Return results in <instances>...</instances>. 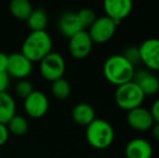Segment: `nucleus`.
I'll use <instances>...</instances> for the list:
<instances>
[{
	"label": "nucleus",
	"instance_id": "nucleus-22",
	"mask_svg": "<svg viewBox=\"0 0 159 158\" xmlns=\"http://www.w3.org/2000/svg\"><path fill=\"white\" fill-rule=\"evenodd\" d=\"M76 14H77V17L80 22V25H81V27L84 28V29L87 27H90L96 20L95 12L88 8L81 9V10L76 13Z\"/></svg>",
	"mask_w": 159,
	"mask_h": 158
},
{
	"label": "nucleus",
	"instance_id": "nucleus-14",
	"mask_svg": "<svg viewBox=\"0 0 159 158\" xmlns=\"http://www.w3.org/2000/svg\"><path fill=\"white\" fill-rule=\"evenodd\" d=\"M125 154L127 158H152L153 147L146 140L138 138L127 144Z\"/></svg>",
	"mask_w": 159,
	"mask_h": 158
},
{
	"label": "nucleus",
	"instance_id": "nucleus-24",
	"mask_svg": "<svg viewBox=\"0 0 159 158\" xmlns=\"http://www.w3.org/2000/svg\"><path fill=\"white\" fill-rule=\"evenodd\" d=\"M121 55L133 66L141 63L140 51H139V48H136V47H128L124 50V53Z\"/></svg>",
	"mask_w": 159,
	"mask_h": 158
},
{
	"label": "nucleus",
	"instance_id": "nucleus-3",
	"mask_svg": "<svg viewBox=\"0 0 159 158\" xmlns=\"http://www.w3.org/2000/svg\"><path fill=\"white\" fill-rule=\"evenodd\" d=\"M115 132L108 121L104 119H94L87 126L86 138L92 147L96 150H105L109 147L114 141Z\"/></svg>",
	"mask_w": 159,
	"mask_h": 158
},
{
	"label": "nucleus",
	"instance_id": "nucleus-16",
	"mask_svg": "<svg viewBox=\"0 0 159 158\" xmlns=\"http://www.w3.org/2000/svg\"><path fill=\"white\" fill-rule=\"evenodd\" d=\"M71 117L76 124L89 126L95 119V111L90 104L79 103L73 108Z\"/></svg>",
	"mask_w": 159,
	"mask_h": 158
},
{
	"label": "nucleus",
	"instance_id": "nucleus-26",
	"mask_svg": "<svg viewBox=\"0 0 159 158\" xmlns=\"http://www.w3.org/2000/svg\"><path fill=\"white\" fill-rule=\"evenodd\" d=\"M149 112H151V114H152L154 122H155V124H159V99L154 102L153 106H152Z\"/></svg>",
	"mask_w": 159,
	"mask_h": 158
},
{
	"label": "nucleus",
	"instance_id": "nucleus-9",
	"mask_svg": "<svg viewBox=\"0 0 159 158\" xmlns=\"http://www.w3.org/2000/svg\"><path fill=\"white\" fill-rule=\"evenodd\" d=\"M93 41L87 30H81L69 38L68 49L70 54L76 59H84L90 54Z\"/></svg>",
	"mask_w": 159,
	"mask_h": 158
},
{
	"label": "nucleus",
	"instance_id": "nucleus-11",
	"mask_svg": "<svg viewBox=\"0 0 159 158\" xmlns=\"http://www.w3.org/2000/svg\"><path fill=\"white\" fill-rule=\"evenodd\" d=\"M132 81L138 84L145 97L154 95L159 91V79L148 70H135Z\"/></svg>",
	"mask_w": 159,
	"mask_h": 158
},
{
	"label": "nucleus",
	"instance_id": "nucleus-27",
	"mask_svg": "<svg viewBox=\"0 0 159 158\" xmlns=\"http://www.w3.org/2000/svg\"><path fill=\"white\" fill-rule=\"evenodd\" d=\"M9 138V130L6 124H0V146L3 145Z\"/></svg>",
	"mask_w": 159,
	"mask_h": 158
},
{
	"label": "nucleus",
	"instance_id": "nucleus-8",
	"mask_svg": "<svg viewBox=\"0 0 159 158\" xmlns=\"http://www.w3.org/2000/svg\"><path fill=\"white\" fill-rule=\"evenodd\" d=\"M33 62L21 52H14L9 55L7 73L9 76L14 78H25L32 73Z\"/></svg>",
	"mask_w": 159,
	"mask_h": 158
},
{
	"label": "nucleus",
	"instance_id": "nucleus-15",
	"mask_svg": "<svg viewBox=\"0 0 159 158\" xmlns=\"http://www.w3.org/2000/svg\"><path fill=\"white\" fill-rule=\"evenodd\" d=\"M59 29L67 38H71L77 33L84 30L80 25L77 14L74 12H66L59 20Z\"/></svg>",
	"mask_w": 159,
	"mask_h": 158
},
{
	"label": "nucleus",
	"instance_id": "nucleus-4",
	"mask_svg": "<svg viewBox=\"0 0 159 158\" xmlns=\"http://www.w3.org/2000/svg\"><path fill=\"white\" fill-rule=\"evenodd\" d=\"M145 95L133 81L127 82L125 84L117 87L115 91L116 104L120 108L126 111H132L136 107H140L144 101Z\"/></svg>",
	"mask_w": 159,
	"mask_h": 158
},
{
	"label": "nucleus",
	"instance_id": "nucleus-28",
	"mask_svg": "<svg viewBox=\"0 0 159 158\" xmlns=\"http://www.w3.org/2000/svg\"><path fill=\"white\" fill-rule=\"evenodd\" d=\"M9 62V55L4 52H0V72H7Z\"/></svg>",
	"mask_w": 159,
	"mask_h": 158
},
{
	"label": "nucleus",
	"instance_id": "nucleus-5",
	"mask_svg": "<svg viewBox=\"0 0 159 158\" xmlns=\"http://www.w3.org/2000/svg\"><path fill=\"white\" fill-rule=\"evenodd\" d=\"M40 73L43 78L50 81L63 78L65 73L64 57L60 53L51 51L40 61Z\"/></svg>",
	"mask_w": 159,
	"mask_h": 158
},
{
	"label": "nucleus",
	"instance_id": "nucleus-1",
	"mask_svg": "<svg viewBox=\"0 0 159 158\" xmlns=\"http://www.w3.org/2000/svg\"><path fill=\"white\" fill-rule=\"evenodd\" d=\"M134 72V66L121 54L109 56L103 66V73L106 80L117 87L132 81Z\"/></svg>",
	"mask_w": 159,
	"mask_h": 158
},
{
	"label": "nucleus",
	"instance_id": "nucleus-6",
	"mask_svg": "<svg viewBox=\"0 0 159 158\" xmlns=\"http://www.w3.org/2000/svg\"><path fill=\"white\" fill-rule=\"evenodd\" d=\"M118 24L111 19L105 16L96 17L94 23L89 27V36L93 42L104 43L113 38Z\"/></svg>",
	"mask_w": 159,
	"mask_h": 158
},
{
	"label": "nucleus",
	"instance_id": "nucleus-13",
	"mask_svg": "<svg viewBox=\"0 0 159 158\" xmlns=\"http://www.w3.org/2000/svg\"><path fill=\"white\" fill-rule=\"evenodd\" d=\"M104 10L106 16L119 23L128 17L132 11V2L130 0H106L104 2Z\"/></svg>",
	"mask_w": 159,
	"mask_h": 158
},
{
	"label": "nucleus",
	"instance_id": "nucleus-12",
	"mask_svg": "<svg viewBox=\"0 0 159 158\" xmlns=\"http://www.w3.org/2000/svg\"><path fill=\"white\" fill-rule=\"evenodd\" d=\"M127 121L131 128L138 131H147L153 128L155 124L151 112L146 108H143L142 106L129 111L127 115Z\"/></svg>",
	"mask_w": 159,
	"mask_h": 158
},
{
	"label": "nucleus",
	"instance_id": "nucleus-19",
	"mask_svg": "<svg viewBox=\"0 0 159 158\" xmlns=\"http://www.w3.org/2000/svg\"><path fill=\"white\" fill-rule=\"evenodd\" d=\"M10 11L14 17L26 21L33 11V7L28 0H12L10 2Z\"/></svg>",
	"mask_w": 159,
	"mask_h": 158
},
{
	"label": "nucleus",
	"instance_id": "nucleus-25",
	"mask_svg": "<svg viewBox=\"0 0 159 158\" xmlns=\"http://www.w3.org/2000/svg\"><path fill=\"white\" fill-rule=\"evenodd\" d=\"M9 84H10V76L7 72H0V93L7 92Z\"/></svg>",
	"mask_w": 159,
	"mask_h": 158
},
{
	"label": "nucleus",
	"instance_id": "nucleus-17",
	"mask_svg": "<svg viewBox=\"0 0 159 158\" xmlns=\"http://www.w3.org/2000/svg\"><path fill=\"white\" fill-rule=\"evenodd\" d=\"M15 101L8 92L0 93V124H7L15 115Z\"/></svg>",
	"mask_w": 159,
	"mask_h": 158
},
{
	"label": "nucleus",
	"instance_id": "nucleus-10",
	"mask_svg": "<svg viewBox=\"0 0 159 158\" xmlns=\"http://www.w3.org/2000/svg\"><path fill=\"white\" fill-rule=\"evenodd\" d=\"M24 108L30 116L38 118L47 113L49 108V100L41 91L34 90L24 100Z\"/></svg>",
	"mask_w": 159,
	"mask_h": 158
},
{
	"label": "nucleus",
	"instance_id": "nucleus-29",
	"mask_svg": "<svg viewBox=\"0 0 159 158\" xmlns=\"http://www.w3.org/2000/svg\"><path fill=\"white\" fill-rule=\"evenodd\" d=\"M153 137H154V139L156 140V141H158L159 142V124H154V126H153Z\"/></svg>",
	"mask_w": 159,
	"mask_h": 158
},
{
	"label": "nucleus",
	"instance_id": "nucleus-20",
	"mask_svg": "<svg viewBox=\"0 0 159 158\" xmlns=\"http://www.w3.org/2000/svg\"><path fill=\"white\" fill-rule=\"evenodd\" d=\"M6 126L8 128L9 132H12L13 134H16V135L24 134L28 130V122L26 118L21 116V115H16V114L10 119V121Z\"/></svg>",
	"mask_w": 159,
	"mask_h": 158
},
{
	"label": "nucleus",
	"instance_id": "nucleus-18",
	"mask_svg": "<svg viewBox=\"0 0 159 158\" xmlns=\"http://www.w3.org/2000/svg\"><path fill=\"white\" fill-rule=\"evenodd\" d=\"M27 25L32 29V32H37V30H46L47 24H48V15L44 9L37 8L33 9L32 13L28 16Z\"/></svg>",
	"mask_w": 159,
	"mask_h": 158
},
{
	"label": "nucleus",
	"instance_id": "nucleus-21",
	"mask_svg": "<svg viewBox=\"0 0 159 158\" xmlns=\"http://www.w3.org/2000/svg\"><path fill=\"white\" fill-rule=\"evenodd\" d=\"M70 84L64 78H60L55 81H52V86H51V91H52L53 95L60 100H64L68 97L70 94Z\"/></svg>",
	"mask_w": 159,
	"mask_h": 158
},
{
	"label": "nucleus",
	"instance_id": "nucleus-7",
	"mask_svg": "<svg viewBox=\"0 0 159 158\" xmlns=\"http://www.w3.org/2000/svg\"><path fill=\"white\" fill-rule=\"evenodd\" d=\"M141 62L148 70H159V39L151 38L139 47Z\"/></svg>",
	"mask_w": 159,
	"mask_h": 158
},
{
	"label": "nucleus",
	"instance_id": "nucleus-23",
	"mask_svg": "<svg viewBox=\"0 0 159 158\" xmlns=\"http://www.w3.org/2000/svg\"><path fill=\"white\" fill-rule=\"evenodd\" d=\"M33 91H34L33 84H30L28 80L21 79L15 84V93H16V95H19L20 97H22V99H24V100H25Z\"/></svg>",
	"mask_w": 159,
	"mask_h": 158
},
{
	"label": "nucleus",
	"instance_id": "nucleus-2",
	"mask_svg": "<svg viewBox=\"0 0 159 158\" xmlns=\"http://www.w3.org/2000/svg\"><path fill=\"white\" fill-rule=\"evenodd\" d=\"M52 51V39L46 30L32 32L24 40L21 53L30 62L41 61Z\"/></svg>",
	"mask_w": 159,
	"mask_h": 158
}]
</instances>
